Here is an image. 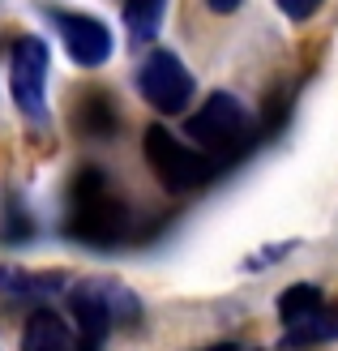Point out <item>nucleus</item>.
<instances>
[{
    "label": "nucleus",
    "instance_id": "0eeeda50",
    "mask_svg": "<svg viewBox=\"0 0 338 351\" xmlns=\"http://www.w3.org/2000/svg\"><path fill=\"white\" fill-rule=\"evenodd\" d=\"M56 26H60V39L69 47V60L82 64V69H99L108 64L112 56V30L90 13H56Z\"/></svg>",
    "mask_w": 338,
    "mask_h": 351
},
{
    "label": "nucleus",
    "instance_id": "423d86ee",
    "mask_svg": "<svg viewBox=\"0 0 338 351\" xmlns=\"http://www.w3.org/2000/svg\"><path fill=\"white\" fill-rule=\"evenodd\" d=\"M9 90L17 112L30 120H47V43L26 34L13 47L9 60Z\"/></svg>",
    "mask_w": 338,
    "mask_h": 351
},
{
    "label": "nucleus",
    "instance_id": "4468645a",
    "mask_svg": "<svg viewBox=\"0 0 338 351\" xmlns=\"http://www.w3.org/2000/svg\"><path fill=\"white\" fill-rule=\"evenodd\" d=\"M274 5H278L282 13H287L291 22H309V17H313L317 9H322L326 0H274Z\"/></svg>",
    "mask_w": 338,
    "mask_h": 351
},
{
    "label": "nucleus",
    "instance_id": "6e6552de",
    "mask_svg": "<svg viewBox=\"0 0 338 351\" xmlns=\"http://www.w3.org/2000/svg\"><path fill=\"white\" fill-rule=\"evenodd\" d=\"M22 351H77V330L51 308H34L22 326Z\"/></svg>",
    "mask_w": 338,
    "mask_h": 351
},
{
    "label": "nucleus",
    "instance_id": "ddd939ff",
    "mask_svg": "<svg viewBox=\"0 0 338 351\" xmlns=\"http://www.w3.org/2000/svg\"><path fill=\"white\" fill-rule=\"evenodd\" d=\"M322 304H326V295H322L317 283H291L278 295V317H282V326H295V322H304L309 313H317Z\"/></svg>",
    "mask_w": 338,
    "mask_h": 351
},
{
    "label": "nucleus",
    "instance_id": "39448f33",
    "mask_svg": "<svg viewBox=\"0 0 338 351\" xmlns=\"http://www.w3.org/2000/svg\"><path fill=\"white\" fill-rule=\"evenodd\" d=\"M137 90H141V99H146L154 112L176 116V112H184L193 103L197 82H193V73L184 69V60L176 56V51L150 47L146 60H141V69H137Z\"/></svg>",
    "mask_w": 338,
    "mask_h": 351
},
{
    "label": "nucleus",
    "instance_id": "9d476101",
    "mask_svg": "<svg viewBox=\"0 0 338 351\" xmlns=\"http://www.w3.org/2000/svg\"><path fill=\"white\" fill-rule=\"evenodd\" d=\"M60 287H64V274H30L17 266H0V291L17 295V300H43Z\"/></svg>",
    "mask_w": 338,
    "mask_h": 351
},
{
    "label": "nucleus",
    "instance_id": "20e7f679",
    "mask_svg": "<svg viewBox=\"0 0 338 351\" xmlns=\"http://www.w3.org/2000/svg\"><path fill=\"white\" fill-rule=\"evenodd\" d=\"M141 146H146V163L158 176V184L171 193H193V189L210 184L219 171V163L210 154H202L197 146H184L167 125H150Z\"/></svg>",
    "mask_w": 338,
    "mask_h": 351
},
{
    "label": "nucleus",
    "instance_id": "9b49d317",
    "mask_svg": "<svg viewBox=\"0 0 338 351\" xmlns=\"http://www.w3.org/2000/svg\"><path fill=\"white\" fill-rule=\"evenodd\" d=\"M334 339H338V308L330 304L309 313L304 322L287 326V347H313V343H334Z\"/></svg>",
    "mask_w": 338,
    "mask_h": 351
},
{
    "label": "nucleus",
    "instance_id": "dca6fc26",
    "mask_svg": "<svg viewBox=\"0 0 338 351\" xmlns=\"http://www.w3.org/2000/svg\"><path fill=\"white\" fill-rule=\"evenodd\" d=\"M202 351H240L236 343H215V347H202Z\"/></svg>",
    "mask_w": 338,
    "mask_h": 351
},
{
    "label": "nucleus",
    "instance_id": "f8f14e48",
    "mask_svg": "<svg viewBox=\"0 0 338 351\" xmlns=\"http://www.w3.org/2000/svg\"><path fill=\"white\" fill-rule=\"evenodd\" d=\"M167 0H124V26H129L133 43H150L158 26H163Z\"/></svg>",
    "mask_w": 338,
    "mask_h": 351
},
{
    "label": "nucleus",
    "instance_id": "7ed1b4c3",
    "mask_svg": "<svg viewBox=\"0 0 338 351\" xmlns=\"http://www.w3.org/2000/svg\"><path fill=\"white\" fill-rule=\"evenodd\" d=\"M189 137L202 154H210L219 167L240 159V154L257 142V120L236 95L215 90L197 112L189 116Z\"/></svg>",
    "mask_w": 338,
    "mask_h": 351
},
{
    "label": "nucleus",
    "instance_id": "f257e3e1",
    "mask_svg": "<svg viewBox=\"0 0 338 351\" xmlns=\"http://www.w3.org/2000/svg\"><path fill=\"white\" fill-rule=\"evenodd\" d=\"M64 236L77 244H90V249H116V244H129L137 236L129 202L116 193L112 176L95 163L77 167L73 180H69Z\"/></svg>",
    "mask_w": 338,
    "mask_h": 351
},
{
    "label": "nucleus",
    "instance_id": "2eb2a0df",
    "mask_svg": "<svg viewBox=\"0 0 338 351\" xmlns=\"http://www.w3.org/2000/svg\"><path fill=\"white\" fill-rule=\"evenodd\" d=\"M206 5H210V13H219V17H227V13H236V9L244 5V0H206Z\"/></svg>",
    "mask_w": 338,
    "mask_h": 351
},
{
    "label": "nucleus",
    "instance_id": "1a4fd4ad",
    "mask_svg": "<svg viewBox=\"0 0 338 351\" xmlns=\"http://www.w3.org/2000/svg\"><path fill=\"white\" fill-rule=\"evenodd\" d=\"M73 125L86 133V137H112L116 133V108H112V99L103 95V90H86L77 99V112H73Z\"/></svg>",
    "mask_w": 338,
    "mask_h": 351
},
{
    "label": "nucleus",
    "instance_id": "f03ea898",
    "mask_svg": "<svg viewBox=\"0 0 338 351\" xmlns=\"http://www.w3.org/2000/svg\"><path fill=\"white\" fill-rule=\"evenodd\" d=\"M69 313H73V330H77V351H103L112 326L116 322L133 326L141 317V304L116 278H86V283L69 287Z\"/></svg>",
    "mask_w": 338,
    "mask_h": 351
},
{
    "label": "nucleus",
    "instance_id": "f3484780",
    "mask_svg": "<svg viewBox=\"0 0 338 351\" xmlns=\"http://www.w3.org/2000/svg\"><path fill=\"white\" fill-rule=\"evenodd\" d=\"M257 351H265V347H257ZM282 351H287V347H282Z\"/></svg>",
    "mask_w": 338,
    "mask_h": 351
}]
</instances>
